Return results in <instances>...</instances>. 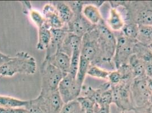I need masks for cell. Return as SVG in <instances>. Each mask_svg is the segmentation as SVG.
<instances>
[{
  "label": "cell",
  "mask_w": 152,
  "mask_h": 113,
  "mask_svg": "<svg viewBox=\"0 0 152 113\" xmlns=\"http://www.w3.org/2000/svg\"><path fill=\"white\" fill-rule=\"evenodd\" d=\"M25 108L29 113H51L45 97L40 94L36 99L28 101Z\"/></svg>",
  "instance_id": "obj_14"
},
{
  "label": "cell",
  "mask_w": 152,
  "mask_h": 113,
  "mask_svg": "<svg viewBox=\"0 0 152 113\" xmlns=\"http://www.w3.org/2000/svg\"><path fill=\"white\" fill-rule=\"evenodd\" d=\"M137 42V40L129 39L124 35L118 38L114 56V62L116 68H119L128 61L129 57L134 53Z\"/></svg>",
  "instance_id": "obj_4"
},
{
  "label": "cell",
  "mask_w": 152,
  "mask_h": 113,
  "mask_svg": "<svg viewBox=\"0 0 152 113\" xmlns=\"http://www.w3.org/2000/svg\"><path fill=\"white\" fill-rule=\"evenodd\" d=\"M149 102H150V103H151V104H152V94H151V97H150V100H149Z\"/></svg>",
  "instance_id": "obj_39"
},
{
  "label": "cell",
  "mask_w": 152,
  "mask_h": 113,
  "mask_svg": "<svg viewBox=\"0 0 152 113\" xmlns=\"http://www.w3.org/2000/svg\"><path fill=\"white\" fill-rule=\"evenodd\" d=\"M81 57V49L75 50L70 57L69 74L76 78Z\"/></svg>",
  "instance_id": "obj_23"
},
{
  "label": "cell",
  "mask_w": 152,
  "mask_h": 113,
  "mask_svg": "<svg viewBox=\"0 0 152 113\" xmlns=\"http://www.w3.org/2000/svg\"><path fill=\"white\" fill-rule=\"evenodd\" d=\"M121 113H124V111H123V112H121Z\"/></svg>",
  "instance_id": "obj_41"
},
{
  "label": "cell",
  "mask_w": 152,
  "mask_h": 113,
  "mask_svg": "<svg viewBox=\"0 0 152 113\" xmlns=\"http://www.w3.org/2000/svg\"><path fill=\"white\" fill-rule=\"evenodd\" d=\"M15 113H29L25 108H17L15 109Z\"/></svg>",
  "instance_id": "obj_35"
},
{
  "label": "cell",
  "mask_w": 152,
  "mask_h": 113,
  "mask_svg": "<svg viewBox=\"0 0 152 113\" xmlns=\"http://www.w3.org/2000/svg\"><path fill=\"white\" fill-rule=\"evenodd\" d=\"M83 113H95L94 110L93 109H88V110H86L83 111Z\"/></svg>",
  "instance_id": "obj_37"
},
{
  "label": "cell",
  "mask_w": 152,
  "mask_h": 113,
  "mask_svg": "<svg viewBox=\"0 0 152 113\" xmlns=\"http://www.w3.org/2000/svg\"><path fill=\"white\" fill-rule=\"evenodd\" d=\"M51 38V28L45 21V25L38 28V40L37 49L39 50H47L50 44Z\"/></svg>",
  "instance_id": "obj_17"
},
{
  "label": "cell",
  "mask_w": 152,
  "mask_h": 113,
  "mask_svg": "<svg viewBox=\"0 0 152 113\" xmlns=\"http://www.w3.org/2000/svg\"><path fill=\"white\" fill-rule=\"evenodd\" d=\"M82 14L93 25H97L102 22L101 15L98 7L91 4H87L83 6Z\"/></svg>",
  "instance_id": "obj_18"
},
{
  "label": "cell",
  "mask_w": 152,
  "mask_h": 113,
  "mask_svg": "<svg viewBox=\"0 0 152 113\" xmlns=\"http://www.w3.org/2000/svg\"><path fill=\"white\" fill-rule=\"evenodd\" d=\"M66 26L69 33L82 38L85 34L93 31L95 28V25L91 24L83 17V14L74 15L73 18Z\"/></svg>",
  "instance_id": "obj_7"
},
{
  "label": "cell",
  "mask_w": 152,
  "mask_h": 113,
  "mask_svg": "<svg viewBox=\"0 0 152 113\" xmlns=\"http://www.w3.org/2000/svg\"><path fill=\"white\" fill-rule=\"evenodd\" d=\"M94 110L95 113H110V107L99 106L96 104H95Z\"/></svg>",
  "instance_id": "obj_31"
},
{
  "label": "cell",
  "mask_w": 152,
  "mask_h": 113,
  "mask_svg": "<svg viewBox=\"0 0 152 113\" xmlns=\"http://www.w3.org/2000/svg\"><path fill=\"white\" fill-rule=\"evenodd\" d=\"M37 69L35 59L26 51H19L16 55L1 66V76L12 77L17 74L33 75Z\"/></svg>",
  "instance_id": "obj_1"
},
{
  "label": "cell",
  "mask_w": 152,
  "mask_h": 113,
  "mask_svg": "<svg viewBox=\"0 0 152 113\" xmlns=\"http://www.w3.org/2000/svg\"><path fill=\"white\" fill-rule=\"evenodd\" d=\"M128 89L126 85L121 84V82L116 85H114L111 88L113 97V102L116 104L117 106L121 109L123 111L134 109L130 101Z\"/></svg>",
  "instance_id": "obj_8"
},
{
  "label": "cell",
  "mask_w": 152,
  "mask_h": 113,
  "mask_svg": "<svg viewBox=\"0 0 152 113\" xmlns=\"http://www.w3.org/2000/svg\"><path fill=\"white\" fill-rule=\"evenodd\" d=\"M148 47H149V49L151 50V51H152V44H150V45H148Z\"/></svg>",
  "instance_id": "obj_38"
},
{
  "label": "cell",
  "mask_w": 152,
  "mask_h": 113,
  "mask_svg": "<svg viewBox=\"0 0 152 113\" xmlns=\"http://www.w3.org/2000/svg\"><path fill=\"white\" fill-rule=\"evenodd\" d=\"M40 73L42 89L40 93L43 94L58 90L60 83L66 75L45 59L42 64Z\"/></svg>",
  "instance_id": "obj_2"
},
{
  "label": "cell",
  "mask_w": 152,
  "mask_h": 113,
  "mask_svg": "<svg viewBox=\"0 0 152 113\" xmlns=\"http://www.w3.org/2000/svg\"><path fill=\"white\" fill-rule=\"evenodd\" d=\"M136 113H146L144 109V107H136L133 109Z\"/></svg>",
  "instance_id": "obj_36"
},
{
  "label": "cell",
  "mask_w": 152,
  "mask_h": 113,
  "mask_svg": "<svg viewBox=\"0 0 152 113\" xmlns=\"http://www.w3.org/2000/svg\"><path fill=\"white\" fill-rule=\"evenodd\" d=\"M83 87L79 85L76 81V78L69 73L61 80L58 87V91L64 104L76 100L80 97Z\"/></svg>",
  "instance_id": "obj_5"
},
{
  "label": "cell",
  "mask_w": 152,
  "mask_h": 113,
  "mask_svg": "<svg viewBox=\"0 0 152 113\" xmlns=\"http://www.w3.org/2000/svg\"><path fill=\"white\" fill-rule=\"evenodd\" d=\"M108 79L110 83L113 85H116L121 82L122 75L118 71H114L110 72L108 76Z\"/></svg>",
  "instance_id": "obj_30"
},
{
  "label": "cell",
  "mask_w": 152,
  "mask_h": 113,
  "mask_svg": "<svg viewBox=\"0 0 152 113\" xmlns=\"http://www.w3.org/2000/svg\"><path fill=\"white\" fill-rule=\"evenodd\" d=\"M28 101L21 100L10 96L0 95V107L4 108L17 109L25 107Z\"/></svg>",
  "instance_id": "obj_20"
},
{
  "label": "cell",
  "mask_w": 152,
  "mask_h": 113,
  "mask_svg": "<svg viewBox=\"0 0 152 113\" xmlns=\"http://www.w3.org/2000/svg\"><path fill=\"white\" fill-rule=\"evenodd\" d=\"M90 62L85 58L81 56L78 69L76 76L77 83L83 87V82L85 81L86 76L87 75L88 71L90 66Z\"/></svg>",
  "instance_id": "obj_21"
},
{
  "label": "cell",
  "mask_w": 152,
  "mask_h": 113,
  "mask_svg": "<svg viewBox=\"0 0 152 113\" xmlns=\"http://www.w3.org/2000/svg\"><path fill=\"white\" fill-rule=\"evenodd\" d=\"M82 39L83 38L68 32L64 40L59 51L71 57L75 50L81 49Z\"/></svg>",
  "instance_id": "obj_13"
},
{
  "label": "cell",
  "mask_w": 152,
  "mask_h": 113,
  "mask_svg": "<svg viewBox=\"0 0 152 113\" xmlns=\"http://www.w3.org/2000/svg\"><path fill=\"white\" fill-rule=\"evenodd\" d=\"M50 2L56 9L58 15L64 24L67 25L74 16V14L68 4L64 1H52Z\"/></svg>",
  "instance_id": "obj_16"
},
{
  "label": "cell",
  "mask_w": 152,
  "mask_h": 113,
  "mask_svg": "<svg viewBox=\"0 0 152 113\" xmlns=\"http://www.w3.org/2000/svg\"><path fill=\"white\" fill-rule=\"evenodd\" d=\"M76 100L79 103L83 112L86 110L94 109L96 104L95 101L89 97L80 96Z\"/></svg>",
  "instance_id": "obj_27"
},
{
  "label": "cell",
  "mask_w": 152,
  "mask_h": 113,
  "mask_svg": "<svg viewBox=\"0 0 152 113\" xmlns=\"http://www.w3.org/2000/svg\"><path fill=\"white\" fill-rule=\"evenodd\" d=\"M58 113H83L81 107L77 100L65 104Z\"/></svg>",
  "instance_id": "obj_26"
},
{
  "label": "cell",
  "mask_w": 152,
  "mask_h": 113,
  "mask_svg": "<svg viewBox=\"0 0 152 113\" xmlns=\"http://www.w3.org/2000/svg\"><path fill=\"white\" fill-rule=\"evenodd\" d=\"M146 82L148 90L151 92V93L152 94V76L146 77Z\"/></svg>",
  "instance_id": "obj_33"
},
{
  "label": "cell",
  "mask_w": 152,
  "mask_h": 113,
  "mask_svg": "<svg viewBox=\"0 0 152 113\" xmlns=\"http://www.w3.org/2000/svg\"><path fill=\"white\" fill-rule=\"evenodd\" d=\"M1 65L0 64V76H1Z\"/></svg>",
  "instance_id": "obj_40"
},
{
  "label": "cell",
  "mask_w": 152,
  "mask_h": 113,
  "mask_svg": "<svg viewBox=\"0 0 152 113\" xmlns=\"http://www.w3.org/2000/svg\"><path fill=\"white\" fill-rule=\"evenodd\" d=\"M51 64L61 70L65 74H69L70 67V57L60 51H58L53 56L45 58Z\"/></svg>",
  "instance_id": "obj_12"
},
{
  "label": "cell",
  "mask_w": 152,
  "mask_h": 113,
  "mask_svg": "<svg viewBox=\"0 0 152 113\" xmlns=\"http://www.w3.org/2000/svg\"><path fill=\"white\" fill-rule=\"evenodd\" d=\"M95 31L97 40L103 58L108 59L113 56L116 46V40L111 31L101 22L98 25Z\"/></svg>",
  "instance_id": "obj_3"
},
{
  "label": "cell",
  "mask_w": 152,
  "mask_h": 113,
  "mask_svg": "<svg viewBox=\"0 0 152 113\" xmlns=\"http://www.w3.org/2000/svg\"><path fill=\"white\" fill-rule=\"evenodd\" d=\"M40 94L45 97L51 113H58L60 112L65 104L59 94L58 90L47 94Z\"/></svg>",
  "instance_id": "obj_15"
},
{
  "label": "cell",
  "mask_w": 152,
  "mask_h": 113,
  "mask_svg": "<svg viewBox=\"0 0 152 113\" xmlns=\"http://www.w3.org/2000/svg\"><path fill=\"white\" fill-rule=\"evenodd\" d=\"M145 107V111L146 113H152V104L149 103Z\"/></svg>",
  "instance_id": "obj_34"
},
{
  "label": "cell",
  "mask_w": 152,
  "mask_h": 113,
  "mask_svg": "<svg viewBox=\"0 0 152 113\" xmlns=\"http://www.w3.org/2000/svg\"><path fill=\"white\" fill-rule=\"evenodd\" d=\"M139 26L134 23H128L125 24L121 30L123 35L126 38L131 40H137V38L139 35Z\"/></svg>",
  "instance_id": "obj_22"
},
{
  "label": "cell",
  "mask_w": 152,
  "mask_h": 113,
  "mask_svg": "<svg viewBox=\"0 0 152 113\" xmlns=\"http://www.w3.org/2000/svg\"><path fill=\"white\" fill-rule=\"evenodd\" d=\"M143 7H140L138 3H135V16L132 23L138 25H152V3L141 2Z\"/></svg>",
  "instance_id": "obj_10"
},
{
  "label": "cell",
  "mask_w": 152,
  "mask_h": 113,
  "mask_svg": "<svg viewBox=\"0 0 152 113\" xmlns=\"http://www.w3.org/2000/svg\"><path fill=\"white\" fill-rule=\"evenodd\" d=\"M43 15L51 29L62 28L65 25L60 18L56 9L51 2L46 4L43 7Z\"/></svg>",
  "instance_id": "obj_11"
},
{
  "label": "cell",
  "mask_w": 152,
  "mask_h": 113,
  "mask_svg": "<svg viewBox=\"0 0 152 113\" xmlns=\"http://www.w3.org/2000/svg\"><path fill=\"white\" fill-rule=\"evenodd\" d=\"M132 91L133 98L137 105L136 107H144L148 104L152 94L148 88L146 77L135 79Z\"/></svg>",
  "instance_id": "obj_6"
},
{
  "label": "cell",
  "mask_w": 152,
  "mask_h": 113,
  "mask_svg": "<svg viewBox=\"0 0 152 113\" xmlns=\"http://www.w3.org/2000/svg\"><path fill=\"white\" fill-rule=\"evenodd\" d=\"M110 72V71H108L106 70L103 69L98 66H91L89 67L87 75H89L93 78L106 79H108Z\"/></svg>",
  "instance_id": "obj_24"
},
{
  "label": "cell",
  "mask_w": 152,
  "mask_h": 113,
  "mask_svg": "<svg viewBox=\"0 0 152 113\" xmlns=\"http://www.w3.org/2000/svg\"><path fill=\"white\" fill-rule=\"evenodd\" d=\"M11 58H12V56L3 53L0 50V64L1 65L6 63L7 61H9Z\"/></svg>",
  "instance_id": "obj_32"
},
{
  "label": "cell",
  "mask_w": 152,
  "mask_h": 113,
  "mask_svg": "<svg viewBox=\"0 0 152 113\" xmlns=\"http://www.w3.org/2000/svg\"><path fill=\"white\" fill-rule=\"evenodd\" d=\"M66 2L69 6L74 15L82 14L83 7L85 5L83 1H68Z\"/></svg>",
  "instance_id": "obj_29"
},
{
  "label": "cell",
  "mask_w": 152,
  "mask_h": 113,
  "mask_svg": "<svg viewBox=\"0 0 152 113\" xmlns=\"http://www.w3.org/2000/svg\"><path fill=\"white\" fill-rule=\"evenodd\" d=\"M107 23L110 28L115 31H121L125 25L121 13L116 8H111L110 9Z\"/></svg>",
  "instance_id": "obj_19"
},
{
  "label": "cell",
  "mask_w": 152,
  "mask_h": 113,
  "mask_svg": "<svg viewBox=\"0 0 152 113\" xmlns=\"http://www.w3.org/2000/svg\"><path fill=\"white\" fill-rule=\"evenodd\" d=\"M2 78V76H0V79H1V78Z\"/></svg>",
  "instance_id": "obj_42"
},
{
  "label": "cell",
  "mask_w": 152,
  "mask_h": 113,
  "mask_svg": "<svg viewBox=\"0 0 152 113\" xmlns=\"http://www.w3.org/2000/svg\"><path fill=\"white\" fill-rule=\"evenodd\" d=\"M68 32L66 25H64L62 28L51 29V42L46 50L47 52L45 58L50 57L60 50L64 40Z\"/></svg>",
  "instance_id": "obj_9"
},
{
  "label": "cell",
  "mask_w": 152,
  "mask_h": 113,
  "mask_svg": "<svg viewBox=\"0 0 152 113\" xmlns=\"http://www.w3.org/2000/svg\"><path fill=\"white\" fill-rule=\"evenodd\" d=\"M28 13L32 21L38 27V28H41L45 24V20L43 15H42L37 10L31 9Z\"/></svg>",
  "instance_id": "obj_28"
},
{
  "label": "cell",
  "mask_w": 152,
  "mask_h": 113,
  "mask_svg": "<svg viewBox=\"0 0 152 113\" xmlns=\"http://www.w3.org/2000/svg\"><path fill=\"white\" fill-rule=\"evenodd\" d=\"M113 102V92L111 88L104 91L102 93L101 95L96 103L99 106L110 107V105Z\"/></svg>",
  "instance_id": "obj_25"
}]
</instances>
